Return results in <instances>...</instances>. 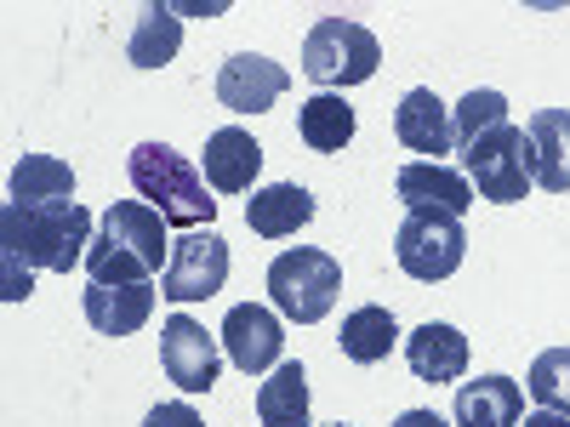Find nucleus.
Masks as SVG:
<instances>
[{
    "instance_id": "f257e3e1",
    "label": "nucleus",
    "mask_w": 570,
    "mask_h": 427,
    "mask_svg": "<svg viewBox=\"0 0 570 427\" xmlns=\"http://www.w3.org/2000/svg\"><path fill=\"white\" fill-rule=\"evenodd\" d=\"M91 251V211L75 206V200H46V206H23V200H7L0 211V297L7 302H23L35 285H29V268H52V274H69L75 262H86Z\"/></svg>"
},
{
    "instance_id": "f03ea898",
    "label": "nucleus",
    "mask_w": 570,
    "mask_h": 427,
    "mask_svg": "<svg viewBox=\"0 0 570 427\" xmlns=\"http://www.w3.org/2000/svg\"><path fill=\"white\" fill-rule=\"evenodd\" d=\"M126 177L142 195V206H155L166 222H177V228H200L206 222L212 228L217 200H212L206 171H195L177 149H166V142H137L131 160H126Z\"/></svg>"
},
{
    "instance_id": "7ed1b4c3",
    "label": "nucleus",
    "mask_w": 570,
    "mask_h": 427,
    "mask_svg": "<svg viewBox=\"0 0 570 427\" xmlns=\"http://www.w3.org/2000/svg\"><path fill=\"white\" fill-rule=\"evenodd\" d=\"M337 291H343V262L331 251L292 246L268 262V297L292 325H320L337 308Z\"/></svg>"
},
{
    "instance_id": "20e7f679",
    "label": "nucleus",
    "mask_w": 570,
    "mask_h": 427,
    "mask_svg": "<svg viewBox=\"0 0 570 427\" xmlns=\"http://www.w3.org/2000/svg\"><path fill=\"white\" fill-rule=\"evenodd\" d=\"M383 69V46L365 23L348 18H320L303 40V75L314 86H360Z\"/></svg>"
},
{
    "instance_id": "39448f33",
    "label": "nucleus",
    "mask_w": 570,
    "mask_h": 427,
    "mask_svg": "<svg viewBox=\"0 0 570 427\" xmlns=\"http://www.w3.org/2000/svg\"><path fill=\"white\" fill-rule=\"evenodd\" d=\"M462 171H468V182L480 188V200H497V206H519L537 188V177H531V137H525V126H497V131H485L473 149L462 155Z\"/></svg>"
},
{
    "instance_id": "423d86ee",
    "label": "nucleus",
    "mask_w": 570,
    "mask_h": 427,
    "mask_svg": "<svg viewBox=\"0 0 570 427\" xmlns=\"http://www.w3.org/2000/svg\"><path fill=\"white\" fill-rule=\"evenodd\" d=\"M468 257V234H462V217H445V211H411L394 234V262L422 279V285H440L462 268Z\"/></svg>"
},
{
    "instance_id": "0eeeda50",
    "label": "nucleus",
    "mask_w": 570,
    "mask_h": 427,
    "mask_svg": "<svg viewBox=\"0 0 570 427\" xmlns=\"http://www.w3.org/2000/svg\"><path fill=\"white\" fill-rule=\"evenodd\" d=\"M228 285V240L217 228H188L183 240H171V262L160 274V297L166 302H206Z\"/></svg>"
},
{
    "instance_id": "6e6552de",
    "label": "nucleus",
    "mask_w": 570,
    "mask_h": 427,
    "mask_svg": "<svg viewBox=\"0 0 570 427\" xmlns=\"http://www.w3.org/2000/svg\"><path fill=\"white\" fill-rule=\"evenodd\" d=\"M160 370L171 376V383L183 394H212L217 388V337L200 325V319H188V314H171L160 325Z\"/></svg>"
},
{
    "instance_id": "1a4fd4ad",
    "label": "nucleus",
    "mask_w": 570,
    "mask_h": 427,
    "mask_svg": "<svg viewBox=\"0 0 570 427\" xmlns=\"http://www.w3.org/2000/svg\"><path fill=\"white\" fill-rule=\"evenodd\" d=\"M223 354H228L234 370H246V376L274 370L279 354H285V325H279V314H268V308H257V302L228 308V319H223Z\"/></svg>"
},
{
    "instance_id": "9d476101",
    "label": "nucleus",
    "mask_w": 570,
    "mask_h": 427,
    "mask_svg": "<svg viewBox=\"0 0 570 427\" xmlns=\"http://www.w3.org/2000/svg\"><path fill=\"white\" fill-rule=\"evenodd\" d=\"M98 234L109 246H120L126 257H137L149 274H166L171 262V240H166V217L155 206H142V200H120L98 217Z\"/></svg>"
},
{
    "instance_id": "9b49d317",
    "label": "nucleus",
    "mask_w": 570,
    "mask_h": 427,
    "mask_svg": "<svg viewBox=\"0 0 570 427\" xmlns=\"http://www.w3.org/2000/svg\"><path fill=\"white\" fill-rule=\"evenodd\" d=\"M285 86H292V75H285L274 58H257V52H240L228 58L217 69V103L234 109V115H263L285 98Z\"/></svg>"
},
{
    "instance_id": "f8f14e48",
    "label": "nucleus",
    "mask_w": 570,
    "mask_h": 427,
    "mask_svg": "<svg viewBox=\"0 0 570 427\" xmlns=\"http://www.w3.org/2000/svg\"><path fill=\"white\" fill-rule=\"evenodd\" d=\"M394 137L405 142L411 155H428V160H440V155L456 149V120H451V109L440 103L434 86H416V91H405V98H400V109H394Z\"/></svg>"
},
{
    "instance_id": "ddd939ff",
    "label": "nucleus",
    "mask_w": 570,
    "mask_h": 427,
    "mask_svg": "<svg viewBox=\"0 0 570 427\" xmlns=\"http://www.w3.org/2000/svg\"><path fill=\"white\" fill-rule=\"evenodd\" d=\"M394 188H400V200H405L411 211H445V217H462V211L473 206V182H468L462 171L440 166V160H411V166H400Z\"/></svg>"
},
{
    "instance_id": "4468645a",
    "label": "nucleus",
    "mask_w": 570,
    "mask_h": 427,
    "mask_svg": "<svg viewBox=\"0 0 570 427\" xmlns=\"http://www.w3.org/2000/svg\"><path fill=\"white\" fill-rule=\"evenodd\" d=\"M155 297H160L155 285H91L80 297V314L98 337H131V330L149 325Z\"/></svg>"
},
{
    "instance_id": "2eb2a0df",
    "label": "nucleus",
    "mask_w": 570,
    "mask_h": 427,
    "mask_svg": "<svg viewBox=\"0 0 570 427\" xmlns=\"http://www.w3.org/2000/svg\"><path fill=\"white\" fill-rule=\"evenodd\" d=\"M405 365H411L416 383H456V376L468 370V337L456 325L428 319L405 337Z\"/></svg>"
},
{
    "instance_id": "dca6fc26",
    "label": "nucleus",
    "mask_w": 570,
    "mask_h": 427,
    "mask_svg": "<svg viewBox=\"0 0 570 427\" xmlns=\"http://www.w3.org/2000/svg\"><path fill=\"white\" fill-rule=\"evenodd\" d=\"M531 137V177L548 195H570V109H537L525 120Z\"/></svg>"
},
{
    "instance_id": "f3484780",
    "label": "nucleus",
    "mask_w": 570,
    "mask_h": 427,
    "mask_svg": "<svg viewBox=\"0 0 570 427\" xmlns=\"http://www.w3.org/2000/svg\"><path fill=\"white\" fill-rule=\"evenodd\" d=\"M263 171V149L257 137L240 131V126H223L206 137V182L217 188V195H246V188L257 182Z\"/></svg>"
},
{
    "instance_id": "a211bd4d",
    "label": "nucleus",
    "mask_w": 570,
    "mask_h": 427,
    "mask_svg": "<svg viewBox=\"0 0 570 427\" xmlns=\"http://www.w3.org/2000/svg\"><path fill=\"white\" fill-rule=\"evenodd\" d=\"M525 421V388L513 376H480L456 388V427H519Z\"/></svg>"
},
{
    "instance_id": "6ab92c4d",
    "label": "nucleus",
    "mask_w": 570,
    "mask_h": 427,
    "mask_svg": "<svg viewBox=\"0 0 570 427\" xmlns=\"http://www.w3.org/2000/svg\"><path fill=\"white\" fill-rule=\"evenodd\" d=\"M314 217V195L297 182H274V188H257L246 200V228L257 240H285V234H297L303 222Z\"/></svg>"
},
{
    "instance_id": "aec40b11",
    "label": "nucleus",
    "mask_w": 570,
    "mask_h": 427,
    "mask_svg": "<svg viewBox=\"0 0 570 427\" xmlns=\"http://www.w3.org/2000/svg\"><path fill=\"white\" fill-rule=\"evenodd\" d=\"M257 421L263 427H308V376L297 359H279L274 376L257 388Z\"/></svg>"
},
{
    "instance_id": "412c9836",
    "label": "nucleus",
    "mask_w": 570,
    "mask_h": 427,
    "mask_svg": "<svg viewBox=\"0 0 570 427\" xmlns=\"http://www.w3.org/2000/svg\"><path fill=\"white\" fill-rule=\"evenodd\" d=\"M297 137L314 155H343L354 142V109L337 98V91H314V98L297 109Z\"/></svg>"
},
{
    "instance_id": "4be33fe9",
    "label": "nucleus",
    "mask_w": 570,
    "mask_h": 427,
    "mask_svg": "<svg viewBox=\"0 0 570 427\" xmlns=\"http://www.w3.org/2000/svg\"><path fill=\"white\" fill-rule=\"evenodd\" d=\"M343 359H354V365H376V359H389L394 354V342H400V325H394V314L383 308V302H365V308H354L348 319H343Z\"/></svg>"
},
{
    "instance_id": "5701e85b",
    "label": "nucleus",
    "mask_w": 570,
    "mask_h": 427,
    "mask_svg": "<svg viewBox=\"0 0 570 427\" xmlns=\"http://www.w3.org/2000/svg\"><path fill=\"white\" fill-rule=\"evenodd\" d=\"M177 46H183V18L171 7H142V18L126 40V58L137 69H160V63L177 58Z\"/></svg>"
},
{
    "instance_id": "b1692460",
    "label": "nucleus",
    "mask_w": 570,
    "mask_h": 427,
    "mask_svg": "<svg viewBox=\"0 0 570 427\" xmlns=\"http://www.w3.org/2000/svg\"><path fill=\"white\" fill-rule=\"evenodd\" d=\"M12 200L46 206V200H75V171L58 155H23L12 166Z\"/></svg>"
},
{
    "instance_id": "393cba45",
    "label": "nucleus",
    "mask_w": 570,
    "mask_h": 427,
    "mask_svg": "<svg viewBox=\"0 0 570 427\" xmlns=\"http://www.w3.org/2000/svg\"><path fill=\"white\" fill-rule=\"evenodd\" d=\"M451 120H456V149L468 155L485 131L508 126V98H502V91H468V98L451 109Z\"/></svg>"
},
{
    "instance_id": "a878e982",
    "label": "nucleus",
    "mask_w": 570,
    "mask_h": 427,
    "mask_svg": "<svg viewBox=\"0 0 570 427\" xmlns=\"http://www.w3.org/2000/svg\"><path fill=\"white\" fill-rule=\"evenodd\" d=\"M525 388H531V399H537L542 410L570 416V348L537 354V365H531V376H525Z\"/></svg>"
},
{
    "instance_id": "bb28decb",
    "label": "nucleus",
    "mask_w": 570,
    "mask_h": 427,
    "mask_svg": "<svg viewBox=\"0 0 570 427\" xmlns=\"http://www.w3.org/2000/svg\"><path fill=\"white\" fill-rule=\"evenodd\" d=\"M142 427H206V421L195 416V405L171 399V405H155L149 416H142Z\"/></svg>"
},
{
    "instance_id": "cd10ccee",
    "label": "nucleus",
    "mask_w": 570,
    "mask_h": 427,
    "mask_svg": "<svg viewBox=\"0 0 570 427\" xmlns=\"http://www.w3.org/2000/svg\"><path fill=\"white\" fill-rule=\"evenodd\" d=\"M394 427H451V421H445L440 410H405V416H400Z\"/></svg>"
},
{
    "instance_id": "c85d7f7f",
    "label": "nucleus",
    "mask_w": 570,
    "mask_h": 427,
    "mask_svg": "<svg viewBox=\"0 0 570 427\" xmlns=\"http://www.w3.org/2000/svg\"><path fill=\"white\" fill-rule=\"evenodd\" d=\"M519 427H570V416H553V410H531Z\"/></svg>"
},
{
    "instance_id": "c756f323",
    "label": "nucleus",
    "mask_w": 570,
    "mask_h": 427,
    "mask_svg": "<svg viewBox=\"0 0 570 427\" xmlns=\"http://www.w3.org/2000/svg\"><path fill=\"white\" fill-rule=\"evenodd\" d=\"M331 427H348V421H331Z\"/></svg>"
}]
</instances>
